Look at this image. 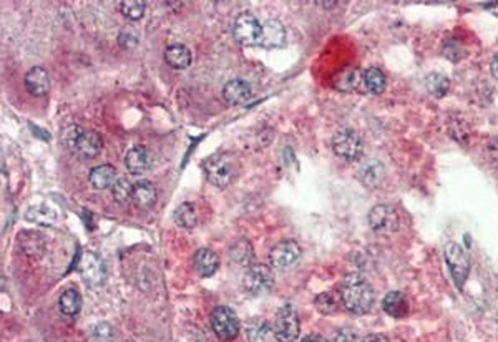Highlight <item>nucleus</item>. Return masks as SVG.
<instances>
[{"label":"nucleus","instance_id":"1","mask_svg":"<svg viewBox=\"0 0 498 342\" xmlns=\"http://www.w3.org/2000/svg\"><path fill=\"white\" fill-rule=\"evenodd\" d=\"M342 306L352 314H366L372 309L374 289L369 281L360 275H349L339 291Z\"/></svg>","mask_w":498,"mask_h":342},{"label":"nucleus","instance_id":"2","mask_svg":"<svg viewBox=\"0 0 498 342\" xmlns=\"http://www.w3.org/2000/svg\"><path fill=\"white\" fill-rule=\"evenodd\" d=\"M206 179L216 188H227L239 173L238 160L231 153H220L206 161L204 165Z\"/></svg>","mask_w":498,"mask_h":342},{"label":"nucleus","instance_id":"3","mask_svg":"<svg viewBox=\"0 0 498 342\" xmlns=\"http://www.w3.org/2000/svg\"><path fill=\"white\" fill-rule=\"evenodd\" d=\"M273 331L274 337H276L279 342H294L298 339L300 331L298 311L291 304L282 306L281 309L278 311L276 319H274Z\"/></svg>","mask_w":498,"mask_h":342},{"label":"nucleus","instance_id":"4","mask_svg":"<svg viewBox=\"0 0 498 342\" xmlns=\"http://www.w3.org/2000/svg\"><path fill=\"white\" fill-rule=\"evenodd\" d=\"M274 286L273 269L266 264H251L243 277V288L251 296L269 293Z\"/></svg>","mask_w":498,"mask_h":342},{"label":"nucleus","instance_id":"5","mask_svg":"<svg viewBox=\"0 0 498 342\" xmlns=\"http://www.w3.org/2000/svg\"><path fill=\"white\" fill-rule=\"evenodd\" d=\"M367 220L374 233L380 234V236H390L401 226L397 211L392 206H389V204H377V206H374L369 211Z\"/></svg>","mask_w":498,"mask_h":342},{"label":"nucleus","instance_id":"6","mask_svg":"<svg viewBox=\"0 0 498 342\" xmlns=\"http://www.w3.org/2000/svg\"><path fill=\"white\" fill-rule=\"evenodd\" d=\"M444 256L455 279V284L462 289L467 277L470 275L469 254H467V251L463 250L460 245H457V243H449L444 250Z\"/></svg>","mask_w":498,"mask_h":342},{"label":"nucleus","instance_id":"7","mask_svg":"<svg viewBox=\"0 0 498 342\" xmlns=\"http://www.w3.org/2000/svg\"><path fill=\"white\" fill-rule=\"evenodd\" d=\"M332 152L341 160L351 163V161L359 160L362 156V140L359 138V135L354 130H341L332 138Z\"/></svg>","mask_w":498,"mask_h":342},{"label":"nucleus","instance_id":"8","mask_svg":"<svg viewBox=\"0 0 498 342\" xmlns=\"http://www.w3.org/2000/svg\"><path fill=\"white\" fill-rule=\"evenodd\" d=\"M233 35L241 45H259L263 25L252 14H239L233 24Z\"/></svg>","mask_w":498,"mask_h":342},{"label":"nucleus","instance_id":"9","mask_svg":"<svg viewBox=\"0 0 498 342\" xmlns=\"http://www.w3.org/2000/svg\"><path fill=\"white\" fill-rule=\"evenodd\" d=\"M300 256H303L300 246L296 241H293V239H287V241L279 243V245L271 251V254H269V263H271V266L274 269L284 272L298 266Z\"/></svg>","mask_w":498,"mask_h":342},{"label":"nucleus","instance_id":"10","mask_svg":"<svg viewBox=\"0 0 498 342\" xmlns=\"http://www.w3.org/2000/svg\"><path fill=\"white\" fill-rule=\"evenodd\" d=\"M211 327L214 334L221 341H233L239 332V320L233 313V309L220 306L211 314Z\"/></svg>","mask_w":498,"mask_h":342},{"label":"nucleus","instance_id":"11","mask_svg":"<svg viewBox=\"0 0 498 342\" xmlns=\"http://www.w3.org/2000/svg\"><path fill=\"white\" fill-rule=\"evenodd\" d=\"M79 271L81 277H83L85 283L93 286V288L105 283V277H106L105 264H103L100 256L92 253V251H85V253H81Z\"/></svg>","mask_w":498,"mask_h":342},{"label":"nucleus","instance_id":"12","mask_svg":"<svg viewBox=\"0 0 498 342\" xmlns=\"http://www.w3.org/2000/svg\"><path fill=\"white\" fill-rule=\"evenodd\" d=\"M252 97L251 85L246 80L234 79L230 80L223 88V98L227 105H243Z\"/></svg>","mask_w":498,"mask_h":342},{"label":"nucleus","instance_id":"13","mask_svg":"<svg viewBox=\"0 0 498 342\" xmlns=\"http://www.w3.org/2000/svg\"><path fill=\"white\" fill-rule=\"evenodd\" d=\"M153 158L145 147H133L124 156V166L131 174H143L152 168Z\"/></svg>","mask_w":498,"mask_h":342},{"label":"nucleus","instance_id":"14","mask_svg":"<svg viewBox=\"0 0 498 342\" xmlns=\"http://www.w3.org/2000/svg\"><path fill=\"white\" fill-rule=\"evenodd\" d=\"M25 88L30 95L45 97L50 90V79L45 68L33 67L25 75Z\"/></svg>","mask_w":498,"mask_h":342},{"label":"nucleus","instance_id":"15","mask_svg":"<svg viewBox=\"0 0 498 342\" xmlns=\"http://www.w3.org/2000/svg\"><path fill=\"white\" fill-rule=\"evenodd\" d=\"M286 44V28L279 20L271 19L263 24V35H261L259 45L266 49H279Z\"/></svg>","mask_w":498,"mask_h":342},{"label":"nucleus","instance_id":"16","mask_svg":"<svg viewBox=\"0 0 498 342\" xmlns=\"http://www.w3.org/2000/svg\"><path fill=\"white\" fill-rule=\"evenodd\" d=\"M103 148V142L100 135L95 133V131H83L81 138L79 140V145H77L75 153L83 160H93L100 155Z\"/></svg>","mask_w":498,"mask_h":342},{"label":"nucleus","instance_id":"17","mask_svg":"<svg viewBox=\"0 0 498 342\" xmlns=\"http://www.w3.org/2000/svg\"><path fill=\"white\" fill-rule=\"evenodd\" d=\"M246 339L249 342H271L273 326L264 318H251L246 323Z\"/></svg>","mask_w":498,"mask_h":342},{"label":"nucleus","instance_id":"18","mask_svg":"<svg viewBox=\"0 0 498 342\" xmlns=\"http://www.w3.org/2000/svg\"><path fill=\"white\" fill-rule=\"evenodd\" d=\"M382 307L387 313L390 318L402 319L409 314V301L403 296L401 291H392L382 301Z\"/></svg>","mask_w":498,"mask_h":342},{"label":"nucleus","instance_id":"19","mask_svg":"<svg viewBox=\"0 0 498 342\" xmlns=\"http://www.w3.org/2000/svg\"><path fill=\"white\" fill-rule=\"evenodd\" d=\"M195 269L200 276L209 277L213 276L214 272L220 269V258L218 254L211 250H200L198 253L195 254Z\"/></svg>","mask_w":498,"mask_h":342},{"label":"nucleus","instance_id":"20","mask_svg":"<svg viewBox=\"0 0 498 342\" xmlns=\"http://www.w3.org/2000/svg\"><path fill=\"white\" fill-rule=\"evenodd\" d=\"M88 181L95 190H106L117 181V170L111 165L95 166L88 174Z\"/></svg>","mask_w":498,"mask_h":342},{"label":"nucleus","instance_id":"21","mask_svg":"<svg viewBox=\"0 0 498 342\" xmlns=\"http://www.w3.org/2000/svg\"><path fill=\"white\" fill-rule=\"evenodd\" d=\"M25 218L27 221L38 226H55L58 221V215L55 213L54 208L47 206V204H35V206H30L25 213Z\"/></svg>","mask_w":498,"mask_h":342},{"label":"nucleus","instance_id":"22","mask_svg":"<svg viewBox=\"0 0 498 342\" xmlns=\"http://www.w3.org/2000/svg\"><path fill=\"white\" fill-rule=\"evenodd\" d=\"M158 191L153 183L150 181H140L135 185V191H133V203L140 209H150L156 203Z\"/></svg>","mask_w":498,"mask_h":342},{"label":"nucleus","instance_id":"23","mask_svg":"<svg viewBox=\"0 0 498 342\" xmlns=\"http://www.w3.org/2000/svg\"><path fill=\"white\" fill-rule=\"evenodd\" d=\"M230 258L239 266L249 268L255 259V251H252L251 243L246 238H238L233 245L230 246Z\"/></svg>","mask_w":498,"mask_h":342},{"label":"nucleus","instance_id":"24","mask_svg":"<svg viewBox=\"0 0 498 342\" xmlns=\"http://www.w3.org/2000/svg\"><path fill=\"white\" fill-rule=\"evenodd\" d=\"M384 177H385L384 166L376 160H369L359 168V179L369 188L379 186Z\"/></svg>","mask_w":498,"mask_h":342},{"label":"nucleus","instance_id":"25","mask_svg":"<svg viewBox=\"0 0 498 342\" xmlns=\"http://www.w3.org/2000/svg\"><path fill=\"white\" fill-rule=\"evenodd\" d=\"M165 60L168 62L170 67L183 70V68H188L191 65V52L186 45H170L165 52Z\"/></svg>","mask_w":498,"mask_h":342},{"label":"nucleus","instance_id":"26","mask_svg":"<svg viewBox=\"0 0 498 342\" xmlns=\"http://www.w3.org/2000/svg\"><path fill=\"white\" fill-rule=\"evenodd\" d=\"M60 313L67 318H74L81 309V296L77 289H67L58 299Z\"/></svg>","mask_w":498,"mask_h":342},{"label":"nucleus","instance_id":"27","mask_svg":"<svg viewBox=\"0 0 498 342\" xmlns=\"http://www.w3.org/2000/svg\"><path fill=\"white\" fill-rule=\"evenodd\" d=\"M359 80V72L358 68L354 67H346L344 70H341L339 74L334 76V88L341 90V92H352L358 85Z\"/></svg>","mask_w":498,"mask_h":342},{"label":"nucleus","instance_id":"28","mask_svg":"<svg viewBox=\"0 0 498 342\" xmlns=\"http://www.w3.org/2000/svg\"><path fill=\"white\" fill-rule=\"evenodd\" d=\"M175 223L179 226V228L191 229L195 228L196 223H198V216H196V209L190 203H183L176 208L175 211Z\"/></svg>","mask_w":498,"mask_h":342},{"label":"nucleus","instance_id":"29","mask_svg":"<svg viewBox=\"0 0 498 342\" xmlns=\"http://www.w3.org/2000/svg\"><path fill=\"white\" fill-rule=\"evenodd\" d=\"M364 82H366V87L369 92L374 93V95H380V93L385 90V85H387L384 72L376 67L367 68L366 74H364Z\"/></svg>","mask_w":498,"mask_h":342},{"label":"nucleus","instance_id":"30","mask_svg":"<svg viewBox=\"0 0 498 342\" xmlns=\"http://www.w3.org/2000/svg\"><path fill=\"white\" fill-rule=\"evenodd\" d=\"M450 88V80L442 74H431L425 79V90L431 93L432 97L442 98L447 95Z\"/></svg>","mask_w":498,"mask_h":342},{"label":"nucleus","instance_id":"31","mask_svg":"<svg viewBox=\"0 0 498 342\" xmlns=\"http://www.w3.org/2000/svg\"><path fill=\"white\" fill-rule=\"evenodd\" d=\"M133 191H135V186L128 181L127 178H118L115 181V185L111 186V195H113V200L120 204H128L133 201Z\"/></svg>","mask_w":498,"mask_h":342},{"label":"nucleus","instance_id":"32","mask_svg":"<svg viewBox=\"0 0 498 342\" xmlns=\"http://www.w3.org/2000/svg\"><path fill=\"white\" fill-rule=\"evenodd\" d=\"M339 301H341V296H336V294L328 291V293H321L316 298L314 304L321 314H332L339 309Z\"/></svg>","mask_w":498,"mask_h":342},{"label":"nucleus","instance_id":"33","mask_svg":"<svg viewBox=\"0 0 498 342\" xmlns=\"http://www.w3.org/2000/svg\"><path fill=\"white\" fill-rule=\"evenodd\" d=\"M145 8H147V3L141 2V0H123V2H120V12L130 20H140L145 14Z\"/></svg>","mask_w":498,"mask_h":342},{"label":"nucleus","instance_id":"34","mask_svg":"<svg viewBox=\"0 0 498 342\" xmlns=\"http://www.w3.org/2000/svg\"><path fill=\"white\" fill-rule=\"evenodd\" d=\"M83 128L79 125H70L67 127L65 130L62 131V142L65 145V148L70 149V152H75L77 145H79V140L83 135Z\"/></svg>","mask_w":498,"mask_h":342},{"label":"nucleus","instance_id":"35","mask_svg":"<svg viewBox=\"0 0 498 342\" xmlns=\"http://www.w3.org/2000/svg\"><path fill=\"white\" fill-rule=\"evenodd\" d=\"M463 54H465V50H463L460 42L450 40V42H447V44H444V55L447 58L453 60V62L460 60L463 57Z\"/></svg>","mask_w":498,"mask_h":342},{"label":"nucleus","instance_id":"36","mask_svg":"<svg viewBox=\"0 0 498 342\" xmlns=\"http://www.w3.org/2000/svg\"><path fill=\"white\" fill-rule=\"evenodd\" d=\"M92 332H93V336H95L97 339L102 342H109L111 337H113V327L106 323L97 324V326L92 329Z\"/></svg>","mask_w":498,"mask_h":342},{"label":"nucleus","instance_id":"37","mask_svg":"<svg viewBox=\"0 0 498 342\" xmlns=\"http://www.w3.org/2000/svg\"><path fill=\"white\" fill-rule=\"evenodd\" d=\"M118 42L123 49H133V47L138 44V38H136L135 33L124 32L123 30V32L118 35Z\"/></svg>","mask_w":498,"mask_h":342},{"label":"nucleus","instance_id":"38","mask_svg":"<svg viewBox=\"0 0 498 342\" xmlns=\"http://www.w3.org/2000/svg\"><path fill=\"white\" fill-rule=\"evenodd\" d=\"M334 342H359V337L354 331H351V329H342V331H339L336 337H334Z\"/></svg>","mask_w":498,"mask_h":342},{"label":"nucleus","instance_id":"39","mask_svg":"<svg viewBox=\"0 0 498 342\" xmlns=\"http://www.w3.org/2000/svg\"><path fill=\"white\" fill-rule=\"evenodd\" d=\"M362 342H389L384 334H369Z\"/></svg>","mask_w":498,"mask_h":342},{"label":"nucleus","instance_id":"40","mask_svg":"<svg viewBox=\"0 0 498 342\" xmlns=\"http://www.w3.org/2000/svg\"><path fill=\"white\" fill-rule=\"evenodd\" d=\"M300 342H328V339H326V337H323V336H319V334H309V336L304 337V339Z\"/></svg>","mask_w":498,"mask_h":342},{"label":"nucleus","instance_id":"41","mask_svg":"<svg viewBox=\"0 0 498 342\" xmlns=\"http://www.w3.org/2000/svg\"><path fill=\"white\" fill-rule=\"evenodd\" d=\"M490 70H492V75L495 76V79L498 80V55H495L492 60V65H490Z\"/></svg>","mask_w":498,"mask_h":342}]
</instances>
